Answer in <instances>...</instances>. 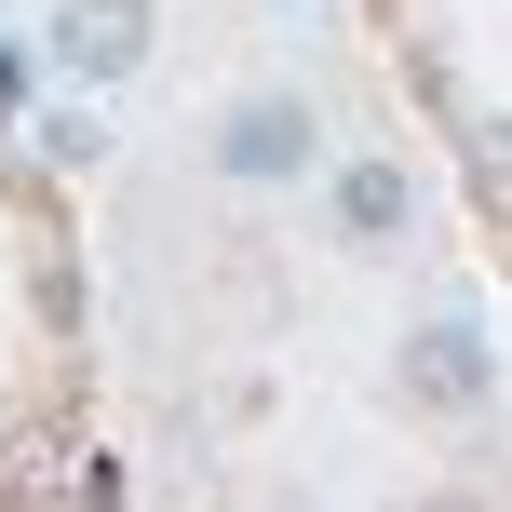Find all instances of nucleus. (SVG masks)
Segmentation results:
<instances>
[{
  "label": "nucleus",
  "mask_w": 512,
  "mask_h": 512,
  "mask_svg": "<svg viewBox=\"0 0 512 512\" xmlns=\"http://www.w3.org/2000/svg\"><path fill=\"white\" fill-rule=\"evenodd\" d=\"M203 162L230 189H297L310 162H324V108H310V95H243V108H216Z\"/></svg>",
  "instance_id": "obj_1"
},
{
  "label": "nucleus",
  "mask_w": 512,
  "mask_h": 512,
  "mask_svg": "<svg viewBox=\"0 0 512 512\" xmlns=\"http://www.w3.org/2000/svg\"><path fill=\"white\" fill-rule=\"evenodd\" d=\"M149 0H54V68L68 81H135L149 68Z\"/></svg>",
  "instance_id": "obj_2"
},
{
  "label": "nucleus",
  "mask_w": 512,
  "mask_h": 512,
  "mask_svg": "<svg viewBox=\"0 0 512 512\" xmlns=\"http://www.w3.org/2000/svg\"><path fill=\"white\" fill-rule=\"evenodd\" d=\"M324 203H337V243H351V256H391V243L418 230V176H405V162H378V149H364V162H337V189H324Z\"/></svg>",
  "instance_id": "obj_3"
},
{
  "label": "nucleus",
  "mask_w": 512,
  "mask_h": 512,
  "mask_svg": "<svg viewBox=\"0 0 512 512\" xmlns=\"http://www.w3.org/2000/svg\"><path fill=\"white\" fill-rule=\"evenodd\" d=\"M405 391H418L432 418H472V405H486V337H472L459 310L418 324V337H405Z\"/></svg>",
  "instance_id": "obj_4"
}]
</instances>
